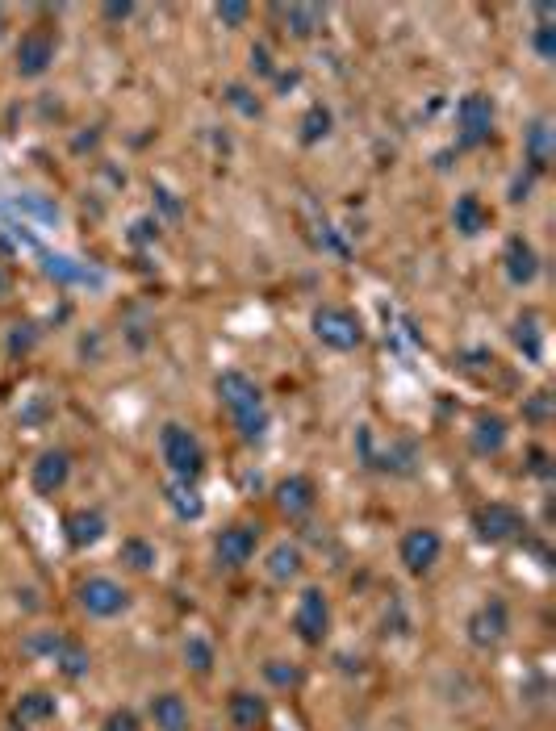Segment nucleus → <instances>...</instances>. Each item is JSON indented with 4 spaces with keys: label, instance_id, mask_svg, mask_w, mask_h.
<instances>
[{
    "label": "nucleus",
    "instance_id": "ea45409f",
    "mask_svg": "<svg viewBox=\"0 0 556 731\" xmlns=\"http://www.w3.org/2000/svg\"><path fill=\"white\" fill-rule=\"evenodd\" d=\"M9 731H34V727H21V723H9Z\"/></svg>",
    "mask_w": 556,
    "mask_h": 731
},
{
    "label": "nucleus",
    "instance_id": "f257e3e1",
    "mask_svg": "<svg viewBox=\"0 0 556 731\" xmlns=\"http://www.w3.org/2000/svg\"><path fill=\"white\" fill-rule=\"evenodd\" d=\"M214 389H218L222 410L230 414V422H235L239 439H243V443L264 439V431H268V410H264V393H260V385L251 381V376H243V372H222Z\"/></svg>",
    "mask_w": 556,
    "mask_h": 731
},
{
    "label": "nucleus",
    "instance_id": "a878e982",
    "mask_svg": "<svg viewBox=\"0 0 556 731\" xmlns=\"http://www.w3.org/2000/svg\"><path fill=\"white\" fill-rule=\"evenodd\" d=\"M118 560L126 564L130 573H155V564H159V548L151 544L147 535H126V539H122V548H118Z\"/></svg>",
    "mask_w": 556,
    "mask_h": 731
},
{
    "label": "nucleus",
    "instance_id": "ddd939ff",
    "mask_svg": "<svg viewBox=\"0 0 556 731\" xmlns=\"http://www.w3.org/2000/svg\"><path fill=\"white\" fill-rule=\"evenodd\" d=\"M105 531H109V518L97 506H76L72 514L63 518V539H67V548H72V552L97 548L105 539Z\"/></svg>",
    "mask_w": 556,
    "mask_h": 731
},
{
    "label": "nucleus",
    "instance_id": "c9c22d12",
    "mask_svg": "<svg viewBox=\"0 0 556 731\" xmlns=\"http://www.w3.org/2000/svg\"><path fill=\"white\" fill-rule=\"evenodd\" d=\"M251 72H256L260 80H272L276 76V63H272V51L260 42V46H251Z\"/></svg>",
    "mask_w": 556,
    "mask_h": 731
},
{
    "label": "nucleus",
    "instance_id": "7ed1b4c3",
    "mask_svg": "<svg viewBox=\"0 0 556 731\" xmlns=\"http://www.w3.org/2000/svg\"><path fill=\"white\" fill-rule=\"evenodd\" d=\"M293 631L306 648H322L331 640V598L322 585H306L293 606Z\"/></svg>",
    "mask_w": 556,
    "mask_h": 731
},
{
    "label": "nucleus",
    "instance_id": "2f4dec72",
    "mask_svg": "<svg viewBox=\"0 0 556 731\" xmlns=\"http://www.w3.org/2000/svg\"><path fill=\"white\" fill-rule=\"evenodd\" d=\"M515 343L527 351L531 360H540V326H536V318H531V314L515 318Z\"/></svg>",
    "mask_w": 556,
    "mask_h": 731
},
{
    "label": "nucleus",
    "instance_id": "cd10ccee",
    "mask_svg": "<svg viewBox=\"0 0 556 731\" xmlns=\"http://www.w3.org/2000/svg\"><path fill=\"white\" fill-rule=\"evenodd\" d=\"M331 130H335V113L327 109V105H310L306 109V117H301V143L306 147H318L322 138H331Z\"/></svg>",
    "mask_w": 556,
    "mask_h": 731
},
{
    "label": "nucleus",
    "instance_id": "423d86ee",
    "mask_svg": "<svg viewBox=\"0 0 556 731\" xmlns=\"http://www.w3.org/2000/svg\"><path fill=\"white\" fill-rule=\"evenodd\" d=\"M506 635H511V606H506L502 598H485L481 606H473V615L465 619V640L477 652L502 648Z\"/></svg>",
    "mask_w": 556,
    "mask_h": 731
},
{
    "label": "nucleus",
    "instance_id": "4be33fe9",
    "mask_svg": "<svg viewBox=\"0 0 556 731\" xmlns=\"http://www.w3.org/2000/svg\"><path fill=\"white\" fill-rule=\"evenodd\" d=\"M506 439H511V427H506L502 414H477L473 431H469V447L477 456H498L506 447Z\"/></svg>",
    "mask_w": 556,
    "mask_h": 731
},
{
    "label": "nucleus",
    "instance_id": "bb28decb",
    "mask_svg": "<svg viewBox=\"0 0 556 731\" xmlns=\"http://www.w3.org/2000/svg\"><path fill=\"white\" fill-rule=\"evenodd\" d=\"M260 673H264L268 686H272V690H281V694L301 690V681H306V673H301L297 660H285V656H268L264 665H260Z\"/></svg>",
    "mask_w": 556,
    "mask_h": 731
},
{
    "label": "nucleus",
    "instance_id": "9d476101",
    "mask_svg": "<svg viewBox=\"0 0 556 731\" xmlns=\"http://www.w3.org/2000/svg\"><path fill=\"white\" fill-rule=\"evenodd\" d=\"M55 51H59V42H55V34L46 30V26L26 30V34L17 38V46H13V67H17V76H21V80H38V76H46V72H51V63H55Z\"/></svg>",
    "mask_w": 556,
    "mask_h": 731
},
{
    "label": "nucleus",
    "instance_id": "9b49d317",
    "mask_svg": "<svg viewBox=\"0 0 556 731\" xmlns=\"http://www.w3.org/2000/svg\"><path fill=\"white\" fill-rule=\"evenodd\" d=\"M439 556H444V535H439L435 527H410V531H402V539H398V560H402V569L410 577H427L435 564H439Z\"/></svg>",
    "mask_w": 556,
    "mask_h": 731
},
{
    "label": "nucleus",
    "instance_id": "dca6fc26",
    "mask_svg": "<svg viewBox=\"0 0 556 731\" xmlns=\"http://www.w3.org/2000/svg\"><path fill=\"white\" fill-rule=\"evenodd\" d=\"M147 719L155 731H193V711L189 702H184V694L176 690H159L147 698Z\"/></svg>",
    "mask_w": 556,
    "mask_h": 731
},
{
    "label": "nucleus",
    "instance_id": "1a4fd4ad",
    "mask_svg": "<svg viewBox=\"0 0 556 731\" xmlns=\"http://www.w3.org/2000/svg\"><path fill=\"white\" fill-rule=\"evenodd\" d=\"M469 527H473V535L481 539V544L502 548V544H511V539L523 535V514L511 502H485V506L473 510Z\"/></svg>",
    "mask_w": 556,
    "mask_h": 731
},
{
    "label": "nucleus",
    "instance_id": "20e7f679",
    "mask_svg": "<svg viewBox=\"0 0 556 731\" xmlns=\"http://www.w3.org/2000/svg\"><path fill=\"white\" fill-rule=\"evenodd\" d=\"M130 602H134L130 589L122 581H113V577H84L76 585V606L84 610L88 619H101V623L122 619L130 610Z\"/></svg>",
    "mask_w": 556,
    "mask_h": 731
},
{
    "label": "nucleus",
    "instance_id": "4468645a",
    "mask_svg": "<svg viewBox=\"0 0 556 731\" xmlns=\"http://www.w3.org/2000/svg\"><path fill=\"white\" fill-rule=\"evenodd\" d=\"M272 498H276V510H281L285 518H306L318 506V485L306 473H293L285 481H276Z\"/></svg>",
    "mask_w": 556,
    "mask_h": 731
},
{
    "label": "nucleus",
    "instance_id": "f03ea898",
    "mask_svg": "<svg viewBox=\"0 0 556 731\" xmlns=\"http://www.w3.org/2000/svg\"><path fill=\"white\" fill-rule=\"evenodd\" d=\"M159 456H164L172 481L197 485L205 473V447L184 422H164V431H159Z\"/></svg>",
    "mask_w": 556,
    "mask_h": 731
},
{
    "label": "nucleus",
    "instance_id": "e433bc0d",
    "mask_svg": "<svg viewBox=\"0 0 556 731\" xmlns=\"http://www.w3.org/2000/svg\"><path fill=\"white\" fill-rule=\"evenodd\" d=\"M101 13H105V17H109V21H126V17H130V13H134V5H105V9H101Z\"/></svg>",
    "mask_w": 556,
    "mask_h": 731
},
{
    "label": "nucleus",
    "instance_id": "2eb2a0df",
    "mask_svg": "<svg viewBox=\"0 0 556 731\" xmlns=\"http://www.w3.org/2000/svg\"><path fill=\"white\" fill-rule=\"evenodd\" d=\"M502 272H506V280H511L515 289L536 285V276H540V251L531 247L523 234H515V239H506V247H502Z\"/></svg>",
    "mask_w": 556,
    "mask_h": 731
},
{
    "label": "nucleus",
    "instance_id": "72a5a7b5",
    "mask_svg": "<svg viewBox=\"0 0 556 731\" xmlns=\"http://www.w3.org/2000/svg\"><path fill=\"white\" fill-rule=\"evenodd\" d=\"M101 731H143V719L130 706H113V711L101 719Z\"/></svg>",
    "mask_w": 556,
    "mask_h": 731
},
{
    "label": "nucleus",
    "instance_id": "f704fd0d",
    "mask_svg": "<svg viewBox=\"0 0 556 731\" xmlns=\"http://www.w3.org/2000/svg\"><path fill=\"white\" fill-rule=\"evenodd\" d=\"M531 46H536V55L544 63H552L556 59V21H540V26L531 30Z\"/></svg>",
    "mask_w": 556,
    "mask_h": 731
},
{
    "label": "nucleus",
    "instance_id": "6e6552de",
    "mask_svg": "<svg viewBox=\"0 0 556 731\" xmlns=\"http://www.w3.org/2000/svg\"><path fill=\"white\" fill-rule=\"evenodd\" d=\"M256 548H260V523H226L214 535V564L226 573H239L256 560Z\"/></svg>",
    "mask_w": 556,
    "mask_h": 731
},
{
    "label": "nucleus",
    "instance_id": "f8f14e48",
    "mask_svg": "<svg viewBox=\"0 0 556 731\" xmlns=\"http://www.w3.org/2000/svg\"><path fill=\"white\" fill-rule=\"evenodd\" d=\"M72 481V452H63V447H46V452L34 456L30 464V485L38 498H55V493L67 489Z\"/></svg>",
    "mask_w": 556,
    "mask_h": 731
},
{
    "label": "nucleus",
    "instance_id": "39448f33",
    "mask_svg": "<svg viewBox=\"0 0 556 731\" xmlns=\"http://www.w3.org/2000/svg\"><path fill=\"white\" fill-rule=\"evenodd\" d=\"M494 97H485V92H469V97H460L456 105V147L460 151H477L490 143L494 134Z\"/></svg>",
    "mask_w": 556,
    "mask_h": 731
},
{
    "label": "nucleus",
    "instance_id": "4c0bfd02",
    "mask_svg": "<svg viewBox=\"0 0 556 731\" xmlns=\"http://www.w3.org/2000/svg\"><path fill=\"white\" fill-rule=\"evenodd\" d=\"M159 230H151V222H134V243H147V239H155Z\"/></svg>",
    "mask_w": 556,
    "mask_h": 731
},
{
    "label": "nucleus",
    "instance_id": "58836bf2",
    "mask_svg": "<svg viewBox=\"0 0 556 731\" xmlns=\"http://www.w3.org/2000/svg\"><path fill=\"white\" fill-rule=\"evenodd\" d=\"M5 30H9V13H5V5H0V38H5Z\"/></svg>",
    "mask_w": 556,
    "mask_h": 731
},
{
    "label": "nucleus",
    "instance_id": "f3484780",
    "mask_svg": "<svg viewBox=\"0 0 556 731\" xmlns=\"http://www.w3.org/2000/svg\"><path fill=\"white\" fill-rule=\"evenodd\" d=\"M226 719H230V727H235V731H264L272 723V706L256 690H235V694H230V702H226Z\"/></svg>",
    "mask_w": 556,
    "mask_h": 731
},
{
    "label": "nucleus",
    "instance_id": "6ab92c4d",
    "mask_svg": "<svg viewBox=\"0 0 556 731\" xmlns=\"http://www.w3.org/2000/svg\"><path fill=\"white\" fill-rule=\"evenodd\" d=\"M552 151H556L552 122H548V117H536V122H531V126L523 130V159H527V172H531V176L548 172Z\"/></svg>",
    "mask_w": 556,
    "mask_h": 731
},
{
    "label": "nucleus",
    "instance_id": "c85d7f7f",
    "mask_svg": "<svg viewBox=\"0 0 556 731\" xmlns=\"http://www.w3.org/2000/svg\"><path fill=\"white\" fill-rule=\"evenodd\" d=\"M55 669H59L67 681H84V677H88V669H92V656H88V648H84V644L67 640V644H63V652L55 656Z\"/></svg>",
    "mask_w": 556,
    "mask_h": 731
},
{
    "label": "nucleus",
    "instance_id": "c756f323",
    "mask_svg": "<svg viewBox=\"0 0 556 731\" xmlns=\"http://www.w3.org/2000/svg\"><path fill=\"white\" fill-rule=\"evenodd\" d=\"M63 644H67V635H63L59 627H38V631L26 635V652H30V656H42V660H51V665H55V656L63 652Z\"/></svg>",
    "mask_w": 556,
    "mask_h": 731
},
{
    "label": "nucleus",
    "instance_id": "7c9ffc66",
    "mask_svg": "<svg viewBox=\"0 0 556 731\" xmlns=\"http://www.w3.org/2000/svg\"><path fill=\"white\" fill-rule=\"evenodd\" d=\"M226 105L235 113H243V117H260L264 113V101L247 84H226Z\"/></svg>",
    "mask_w": 556,
    "mask_h": 731
},
{
    "label": "nucleus",
    "instance_id": "473e14b6",
    "mask_svg": "<svg viewBox=\"0 0 556 731\" xmlns=\"http://www.w3.org/2000/svg\"><path fill=\"white\" fill-rule=\"evenodd\" d=\"M214 17L226 30H243L247 17H251V5H243V0H222V5H214Z\"/></svg>",
    "mask_w": 556,
    "mask_h": 731
},
{
    "label": "nucleus",
    "instance_id": "b1692460",
    "mask_svg": "<svg viewBox=\"0 0 556 731\" xmlns=\"http://www.w3.org/2000/svg\"><path fill=\"white\" fill-rule=\"evenodd\" d=\"M164 506L172 510V518H180V523H197V518L205 514L201 489L189 485V481H168L164 485Z\"/></svg>",
    "mask_w": 556,
    "mask_h": 731
},
{
    "label": "nucleus",
    "instance_id": "412c9836",
    "mask_svg": "<svg viewBox=\"0 0 556 731\" xmlns=\"http://www.w3.org/2000/svg\"><path fill=\"white\" fill-rule=\"evenodd\" d=\"M490 222H494L490 205H485L477 193H460L456 197V205H452V226L465 234V239H477L481 230H490Z\"/></svg>",
    "mask_w": 556,
    "mask_h": 731
},
{
    "label": "nucleus",
    "instance_id": "5701e85b",
    "mask_svg": "<svg viewBox=\"0 0 556 731\" xmlns=\"http://www.w3.org/2000/svg\"><path fill=\"white\" fill-rule=\"evenodd\" d=\"M272 13L285 17V34H293L297 42L314 38L322 26H327V9H318V5H276Z\"/></svg>",
    "mask_w": 556,
    "mask_h": 731
},
{
    "label": "nucleus",
    "instance_id": "a211bd4d",
    "mask_svg": "<svg viewBox=\"0 0 556 731\" xmlns=\"http://www.w3.org/2000/svg\"><path fill=\"white\" fill-rule=\"evenodd\" d=\"M301 573H306V552H301L297 544L281 539V544L268 548V556H264V577H268L272 585H289V581H297Z\"/></svg>",
    "mask_w": 556,
    "mask_h": 731
},
{
    "label": "nucleus",
    "instance_id": "393cba45",
    "mask_svg": "<svg viewBox=\"0 0 556 731\" xmlns=\"http://www.w3.org/2000/svg\"><path fill=\"white\" fill-rule=\"evenodd\" d=\"M180 656H184V665H189L197 677H210L214 665H218V648H214V640H210V635H197V631L184 635Z\"/></svg>",
    "mask_w": 556,
    "mask_h": 731
},
{
    "label": "nucleus",
    "instance_id": "0eeeda50",
    "mask_svg": "<svg viewBox=\"0 0 556 731\" xmlns=\"http://www.w3.org/2000/svg\"><path fill=\"white\" fill-rule=\"evenodd\" d=\"M310 330L322 347L331 351H356L364 343V326L352 310H343V305H318L314 318H310Z\"/></svg>",
    "mask_w": 556,
    "mask_h": 731
},
{
    "label": "nucleus",
    "instance_id": "aec40b11",
    "mask_svg": "<svg viewBox=\"0 0 556 731\" xmlns=\"http://www.w3.org/2000/svg\"><path fill=\"white\" fill-rule=\"evenodd\" d=\"M55 715H59V698L51 690H26L13 702V723H21V727H42Z\"/></svg>",
    "mask_w": 556,
    "mask_h": 731
}]
</instances>
